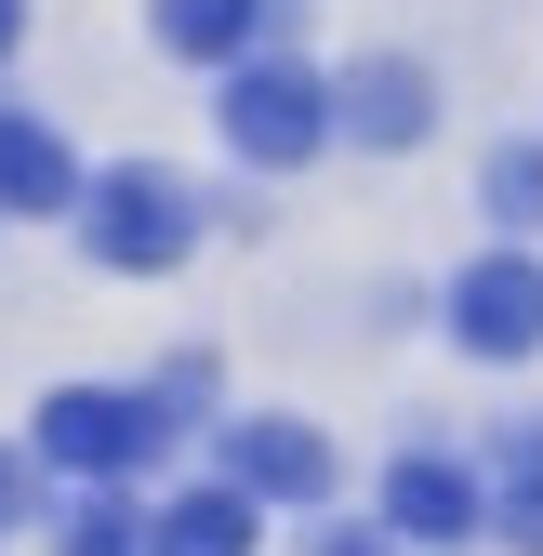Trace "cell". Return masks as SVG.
Instances as JSON below:
<instances>
[{
    "label": "cell",
    "instance_id": "cell-1",
    "mask_svg": "<svg viewBox=\"0 0 543 556\" xmlns=\"http://www.w3.org/2000/svg\"><path fill=\"white\" fill-rule=\"evenodd\" d=\"M80 239H93V265H119V278H160V265H186V239H199V199H186L160 160H119V173H93V199H80Z\"/></svg>",
    "mask_w": 543,
    "mask_h": 556
},
{
    "label": "cell",
    "instance_id": "cell-2",
    "mask_svg": "<svg viewBox=\"0 0 543 556\" xmlns=\"http://www.w3.org/2000/svg\"><path fill=\"white\" fill-rule=\"evenodd\" d=\"M186 397V384H173ZM173 397L147 384V397H106V384H53L40 397V464H66V477H119V464H147L160 438H173Z\"/></svg>",
    "mask_w": 543,
    "mask_h": 556
},
{
    "label": "cell",
    "instance_id": "cell-3",
    "mask_svg": "<svg viewBox=\"0 0 543 556\" xmlns=\"http://www.w3.org/2000/svg\"><path fill=\"white\" fill-rule=\"evenodd\" d=\"M318 132H331V93L305 80V66H239V80H226V147H239V160L292 173Z\"/></svg>",
    "mask_w": 543,
    "mask_h": 556
},
{
    "label": "cell",
    "instance_id": "cell-4",
    "mask_svg": "<svg viewBox=\"0 0 543 556\" xmlns=\"http://www.w3.org/2000/svg\"><path fill=\"white\" fill-rule=\"evenodd\" d=\"M451 331L478 344V358H530V344H543V265H530V252L464 265V278H451Z\"/></svg>",
    "mask_w": 543,
    "mask_h": 556
},
{
    "label": "cell",
    "instance_id": "cell-5",
    "mask_svg": "<svg viewBox=\"0 0 543 556\" xmlns=\"http://www.w3.org/2000/svg\"><path fill=\"white\" fill-rule=\"evenodd\" d=\"M226 477H239L252 504H331V438L252 410V425H226Z\"/></svg>",
    "mask_w": 543,
    "mask_h": 556
},
{
    "label": "cell",
    "instance_id": "cell-6",
    "mask_svg": "<svg viewBox=\"0 0 543 556\" xmlns=\"http://www.w3.org/2000/svg\"><path fill=\"white\" fill-rule=\"evenodd\" d=\"M425 119H438V93L412 53H358L345 93H331V132H358V147H425Z\"/></svg>",
    "mask_w": 543,
    "mask_h": 556
},
{
    "label": "cell",
    "instance_id": "cell-7",
    "mask_svg": "<svg viewBox=\"0 0 543 556\" xmlns=\"http://www.w3.org/2000/svg\"><path fill=\"white\" fill-rule=\"evenodd\" d=\"M384 530H397V543H478V530H491V504H478V477H464V464L412 451V464L384 477Z\"/></svg>",
    "mask_w": 543,
    "mask_h": 556
},
{
    "label": "cell",
    "instance_id": "cell-8",
    "mask_svg": "<svg viewBox=\"0 0 543 556\" xmlns=\"http://www.w3.org/2000/svg\"><path fill=\"white\" fill-rule=\"evenodd\" d=\"M80 199H93V173L66 160V132L0 106V213H80Z\"/></svg>",
    "mask_w": 543,
    "mask_h": 556
},
{
    "label": "cell",
    "instance_id": "cell-9",
    "mask_svg": "<svg viewBox=\"0 0 543 556\" xmlns=\"http://www.w3.org/2000/svg\"><path fill=\"white\" fill-rule=\"evenodd\" d=\"M160 556H252V491H173L160 504Z\"/></svg>",
    "mask_w": 543,
    "mask_h": 556
},
{
    "label": "cell",
    "instance_id": "cell-10",
    "mask_svg": "<svg viewBox=\"0 0 543 556\" xmlns=\"http://www.w3.org/2000/svg\"><path fill=\"white\" fill-rule=\"evenodd\" d=\"M53 556H160V517H132L119 491H93V504L53 517Z\"/></svg>",
    "mask_w": 543,
    "mask_h": 556
},
{
    "label": "cell",
    "instance_id": "cell-11",
    "mask_svg": "<svg viewBox=\"0 0 543 556\" xmlns=\"http://www.w3.org/2000/svg\"><path fill=\"white\" fill-rule=\"evenodd\" d=\"M252 27H265V0H160V40L173 53H252Z\"/></svg>",
    "mask_w": 543,
    "mask_h": 556
},
{
    "label": "cell",
    "instance_id": "cell-12",
    "mask_svg": "<svg viewBox=\"0 0 543 556\" xmlns=\"http://www.w3.org/2000/svg\"><path fill=\"white\" fill-rule=\"evenodd\" d=\"M491 199H504L517 226H543V160H491Z\"/></svg>",
    "mask_w": 543,
    "mask_h": 556
},
{
    "label": "cell",
    "instance_id": "cell-13",
    "mask_svg": "<svg viewBox=\"0 0 543 556\" xmlns=\"http://www.w3.org/2000/svg\"><path fill=\"white\" fill-rule=\"evenodd\" d=\"M305 556H397V530H305Z\"/></svg>",
    "mask_w": 543,
    "mask_h": 556
},
{
    "label": "cell",
    "instance_id": "cell-14",
    "mask_svg": "<svg viewBox=\"0 0 543 556\" xmlns=\"http://www.w3.org/2000/svg\"><path fill=\"white\" fill-rule=\"evenodd\" d=\"M14 517H27V464L0 451V530H14Z\"/></svg>",
    "mask_w": 543,
    "mask_h": 556
},
{
    "label": "cell",
    "instance_id": "cell-15",
    "mask_svg": "<svg viewBox=\"0 0 543 556\" xmlns=\"http://www.w3.org/2000/svg\"><path fill=\"white\" fill-rule=\"evenodd\" d=\"M14 27H27V0H0V53H14Z\"/></svg>",
    "mask_w": 543,
    "mask_h": 556
}]
</instances>
